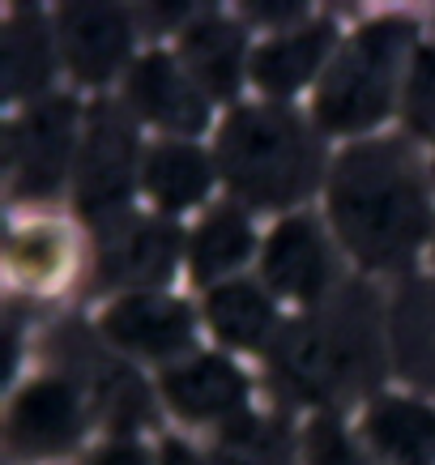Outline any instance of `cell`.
<instances>
[{"label": "cell", "mask_w": 435, "mask_h": 465, "mask_svg": "<svg viewBox=\"0 0 435 465\" xmlns=\"http://www.w3.org/2000/svg\"><path fill=\"white\" fill-rule=\"evenodd\" d=\"M329 210L363 265L401 269L431 231L419 163L401 142H367L337 158Z\"/></svg>", "instance_id": "cell-1"}, {"label": "cell", "mask_w": 435, "mask_h": 465, "mask_svg": "<svg viewBox=\"0 0 435 465\" xmlns=\"http://www.w3.org/2000/svg\"><path fill=\"white\" fill-rule=\"evenodd\" d=\"M380 312L363 286H346L337 299L295 321L273 341L278 389L295 401H346L380 381Z\"/></svg>", "instance_id": "cell-2"}, {"label": "cell", "mask_w": 435, "mask_h": 465, "mask_svg": "<svg viewBox=\"0 0 435 465\" xmlns=\"http://www.w3.org/2000/svg\"><path fill=\"white\" fill-rule=\"evenodd\" d=\"M226 183L252 205H291L321 175V145L303 120L282 107H239L218 137Z\"/></svg>", "instance_id": "cell-3"}, {"label": "cell", "mask_w": 435, "mask_h": 465, "mask_svg": "<svg viewBox=\"0 0 435 465\" xmlns=\"http://www.w3.org/2000/svg\"><path fill=\"white\" fill-rule=\"evenodd\" d=\"M410 43H414V22L406 17H384L359 30L324 77L316 94V120L329 133H363L384 120Z\"/></svg>", "instance_id": "cell-4"}, {"label": "cell", "mask_w": 435, "mask_h": 465, "mask_svg": "<svg viewBox=\"0 0 435 465\" xmlns=\"http://www.w3.org/2000/svg\"><path fill=\"white\" fill-rule=\"evenodd\" d=\"M137 171V137L120 107L99 103L90 112V128L82 142V163H77V210L90 223H112L124 210L128 188Z\"/></svg>", "instance_id": "cell-5"}, {"label": "cell", "mask_w": 435, "mask_h": 465, "mask_svg": "<svg viewBox=\"0 0 435 465\" xmlns=\"http://www.w3.org/2000/svg\"><path fill=\"white\" fill-rule=\"evenodd\" d=\"M73 115H77L73 99H43L9 128V167H14V188L22 197H52L64 183L73 150Z\"/></svg>", "instance_id": "cell-6"}, {"label": "cell", "mask_w": 435, "mask_h": 465, "mask_svg": "<svg viewBox=\"0 0 435 465\" xmlns=\"http://www.w3.org/2000/svg\"><path fill=\"white\" fill-rule=\"evenodd\" d=\"M82 440V401L69 381H35L17 393L9 410V452L39 461V457H60Z\"/></svg>", "instance_id": "cell-7"}, {"label": "cell", "mask_w": 435, "mask_h": 465, "mask_svg": "<svg viewBox=\"0 0 435 465\" xmlns=\"http://www.w3.org/2000/svg\"><path fill=\"white\" fill-rule=\"evenodd\" d=\"M175 252H180V231L167 223H128L107 226V240L99 252V282L103 286H128V291H145V286H163L175 273Z\"/></svg>", "instance_id": "cell-8"}, {"label": "cell", "mask_w": 435, "mask_h": 465, "mask_svg": "<svg viewBox=\"0 0 435 465\" xmlns=\"http://www.w3.org/2000/svg\"><path fill=\"white\" fill-rule=\"evenodd\" d=\"M261 269H265V282L273 291L303 299V303H316L333 282V256H329V243L311 218H286L269 235Z\"/></svg>", "instance_id": "cell-9"}, {"label": "cell", "mask_w": 435, "mask_h": 465, "mask_svg": "<svg viewBox=\"0 0 435 465\" xmlns=\"http://www.w3.org/2000/svg\"><path fill=\"white\" fill-rule=\"evenodd\" d=\"M103 333L145 359H171L193 346V312L180 299L163 295H128L120 299L99 324Z\"/></svg>", "instance_id": "cell-10"}, {"label": "cell", "mask_w": 435, "mask_h": 465, "mask_svg": "<svg viewBox=\"0 0 435 465\" xmlns=\"http://www.w3.org/2000/svg\"><path fill=\"white\" fill-rule=\"evenodd\" d=\"M133 26L115 5H69L60 9V47L82 82H107L128 56Z\"/></svg>", "instance_id": "cell-11"}, {"label": "cell", "mask_w": 435, "mask_h": 465, "mask_svg": "<svg viewBox=\"0 0 435 465\" xmlns=\"http://www.w3.org/2000/svg\"><path fill=\"white\" fill-rule=\"evenodd\" d=\"M128 103L137 107L145 120L171 128V133H197L205 128V99H201V85L175 64L171 56L154 52V56H141L128 73Z\"/></svg>", "instance_id": "cell-12"}, {"label": "cell", "mask_w": 435, "mask_h": 465, "mask_svg": "<svg viewBox=\"0 0 435 465\" xmlns=\"http://www.w3.org/2000/svg\"><path fill=\"white\" fill-rule=\"evenodd\" d=\"M163 393H167L171 410L188 419V423H213V419H226L243 410V397H248V384L235 367L218 359V354H205V359H193L183 367H171L163 376Z\"/></svg>", "instance_id": "cell-13"}, {"label": "cell", "mask_w": 435, "mask_h": 465, "mask_svg": "<svg viewBox=\"0 0 435 465\" xmlns=\"http://www.w3.org/2000/svg\"><path fill=\"white\" fill-rule=\"evenodd\" d=\"M380 465H435V410L406 397H380L363 423Z\"/></svg>", "instance_id": "cell-14"}, {"label": "cell", "mask_w": 435, "mask_h": 465, "mask_svg": "<svg viewBox=\"0 0 435 465\" xmlns=\"http://www.w3.org/2000/svg\"><path fill=\"white\" fill-rule=\"evenodd\" d=\"M393 354L410 384L435 393V282H410L397 295Z\"/></svg>", "instance_id": "cell-15"}, {"label": "cell", "mask_w": 435, "mask_h": 465, "mask_svg": "<svg viewBox=\"0 0 435 465\" xmlns=\"http://www.w3.org/2000/svg\"><path fill=\"white\" fill-rule=\"evenodd\" d=\"M183 64L193 73V82L213 94V99H231L239 85V69H243V35L239 26L222 22V17H201L183 35Z\"/></svg>", "instance_id": "cell-16"}, {"label": "cell", "mask_w": 435, "mask_h": 465, "mask_svg": "<svg viewBox=\"0 0 435 465\" xmlns=\"http://www.w3.org/2000/svg\"><path fill=\"white\" fill-rule=\"evenodd\" d=\"M333 47V30L316 22V26H303V30H291L282 39L256 47L252 56V77L265 94H291L299 85L308 82L311 73L324 64Z\"/></svg>", "instance_id": "cell-17"}, {"label": "cell", "mask_w": 435, "mask_h": 465, "mask_svg": "<svg viewBox=\"0 0 435 465\" xmlns=\"http://www.w3.org/2000/svg\"><path fill=\"white\" fill-rule=\"evenodd\" d=\"M210 188V158L193 145H158L145 163V193L163 210H188Z\"/></svg>", "instance_id": "cell-18"}, {"label": "cell", "mask_w": 435, "mask_h": 465, "mask_svg": "<svg viewBox=\"0 0 435 465\" xmlns=\"http://www.w3.org/2000/svg\"><path fill=\"white\" fill-rule=\"evenodd\" d=\"M210 324L226 346L256 351L273 333V308H269V299L256 286L231 282V286H218L210 295Z\"/></svg>", "instance_id": "cell-19"}, {"label": "cell", "mask_w": 435, "mask_h": 465, "mask_svg": "<svg viewBox=\"0 0 435 465\" xmlns=\"http://www.w3.org/2000/svg\"><path fill=\"white\" fill-rule=\"evenodd\" d=\"M252 252V226L235 205H218V210L197 226L193 235V278L210 282L226 269H235Z\"/></svg>", "instance_id": "cell-20"}, {"label": "cell", "mask_w": 435, "mask_h": 465, "mask_svg": "<svg viewBox=\"0 0 435 465\" xmlns=\"http://www.w3.org/2000/svg\"><path fill=\"white\" fill-rule=\"evenodd\" d=\"M52 77V47L39 14H17L5 30V85L9 94H35Z\"/></svg>", "instance_id": "cell-21"}, {"label": "cell", "mask_w": 435, "mask_h": 465, "mask_svg": "<svg viewBox=\"0 0 435 465\" xmlns=\"http://www.w3.org/2000/svg\"><path fill=\"white\" fill-rule=\"evenodd\" d=\"M99 367V376H94V397H99V419L112 427L115 436H128V431H137L154 419V410H150V393H145V384L120 363H94Z\"/></svg>", "instance_id": "cell-22"}, {"label": "cell", "mask_w": 435, "mask_h": 465, "mask_svg": "<svg viewBox=\"0 0 435 465\" xmlns=\"http://www.w3.org/2000/svg\"><path fill=\"white\" fill-rule=\"evenodd\" d=\"M213 465H291V436L269 419H235L218 440Z\"/></svg>", "instance_id": "cell-23"}, {"label": "cell", "mask_w": 435, "mask_h": 465, "mask_svg": "<svg viewBox=\"0 0 435 465\" xmlns=\"http://www.w3.org/2000/svg\"><path fill=\"white\" fill-rule=\"evenodd\" d=\"M69 261V243L56 226H22L9 243V265H14L17 278L26 282H52Z\"/></svg>", "instance_id": "cell-24"}, {"label": "cell", "mask_w": 435, "mask_h": 465, "mask_svg": "<svg viewBox=\"0 0 435 465\" xmlns=\"http://www.w3.org/2000/svg\"><path fill=\"white\" fill-rule=\"evenodd\" d=\"M406 115L419 133H435V47H419L406 82Z\"/></svg>", "instance_id": "cell-25"}, {"label": "cell", "mask_w": 435, "mask_h": 465, "mask_svg": "<svg viewBox=\"0 0 435 465\" xmlns=\"http://www.w3.org/2000/svg\"><path fill=\"white\" fill-rule=\"evenodd\" d=\"M308 465H371V461L354 449V440L341 431V423L321 419L308 431Z\"/></svg>", "instance_id": "cell-26"}, {"label": "cell", "mask_w": 435, "mask_h": 465, "mask_svg": "<svg viewBox=\"0 0 435 465\" xmlns=\"http://www.w3.org/2000/svg\"><path fill=\"white\" fill-rule=\"evenodd\" d=\"M90 465H150V461H145V452H141V444L115 440V444H107V449H103Z\"/></svg>", "instance_id": "cell-27"}, {"label": "cell", "mask_w": 435, "mask_h": 465, "mask_svg": "<svg viewBox=\"0 0 435 465\" xmlns=\"http://www.w3.org/2000/svg\"><path fill=\"white\" fill-rule=\"evenodd\" d=\"M252 17H265V22H299L303 17V5H248Z\"/></svg>", "instance_id": "cell-28"}, {"label": "cell", "mask_w": 435, "mask_h": 465, "mask_svg": "<svg viewBox=\"0 0 435 465\" xmlns=\"http://www.w3.org/2000/svg\"><path fill=\"white\" fill-rule=\"evenodd\" d=\"M163 465H201L183 444H163Z\"/></svg>", "instance_id": "cell-29"}]
</instances>
